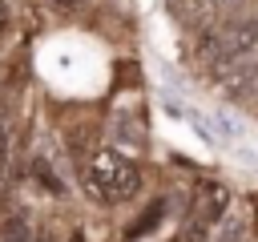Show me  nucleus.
Returning a JSON list of instances; mask_svg holds the SVG:
<instances>
[{"mask_svg": "<svg viewBox=\"0 0 258 242\" xmlns=\"http://www.w3.org/2000/svg\"><path fill=\"white\" fill-rule=\"evenodd\" d=\"M81 186H85V194L93 202L113 206V202H125V198H133L141 190V169L121 149L105 145V149H93L81 161Z\"/></svg>", "mask_w": 258, "mask_h": 242, "instance_id": "f257e3e1", "label": "nucleus"}, {"mask_svg": "<svg viewBox=\"0 0 258 242\" xmlns=\"http://www.w3.org/2000/svg\"><path fill=\"white\" fill-rule=\"evenodd\" d=\"M210 77L214 85L226 93V97H250L258 89V65L250 56H226V60H214L210 65Z\"/></svg>", "mask_w": 258, "mask_h": 242, "instance_id": "f03ea898", "label": "nucleus"}, {"mask_svg": "<svg viewBox=\"0 0 258 242\" xmlns=\"http://www.w3.org/2000/svg\"><path fill=\"white\" fill-rule=\"evenodd\" d=\"M226 210H230V186H222V182H202V186L194 190L189 218H194L198 230H210L214 222H222Z\"/></svg>", "mask_w": 258, "mask_h": 242, "instance_id": "7ed1b4c3", "label": "nucleus"}, {"mask_svg": "<svg viewBox=\"0 0 258 242\" xmlns=\"http://www.w3.org/2000/svg\"><path fill=\"white\" fill-rule=\"evenodd\" d=\"M0 242H36V226L28 222V214H12L0 226Z\"/></svg>", "mask_w": 258, "mask_h": 242, "instance_id": "20e7f679", "label": "nucleus"}, {"mask_svg": "<svg viewBox=\"0 0 258 242\" xmlns=\"http://www.w3.org/2000/svg\"><path fill=\"white\" fill-rule=\"evenodd\" d=\"M32 173H36V177L44 182V190H48V194H64V182H60V177L52 173V165H48L44 157H32Z\"/></svg>", "mask_w": 258, "mask_h": 242, "instance_id": "39448f33", "label": "nucleus"}, {"mask_svg": "<svg viewBox=\"0 0 258 242\" xmlns=\"http://www.w3.org/2000/svg\"><path fill=\"white\" fill-rule=\"evenodd\" d=\"M242 234H246V222H242V218H230V222L222 226L218 242H242Z\"/></svg>", "mask_w": 258, "mask_h": 242, "instance_id": "423d86ee", "label": "nucleus"}, {"mask_svg": "<svg viewBox=\"0 0 258 242\" xmlns=\"http://www.w3.org/2000/svg\"><path fill=\"white\" fill-rule=\"evenodd\" d=\"M8 165H12V137L0 133V186L8 182Z\"/></svg>", "mask_w": 258, "mask_h": 242, "instance_id": "0eeeda50", "label": "nucleus"}, {"mask_svg": "<svg viewBox=\"0 0 258 242\" xmlns=\"http://www.w3.org/2000/svg\"><path fill=\"white\" fill-rule=\"evenodd\" d=\"M157 214H161V202H157V206H149V210L141 214V222H137V226L129 230V238H137V234H145V230H149V226L157 222Z\"/></svg>", "mask_w": 258, "mask_h": 242, "instance_id": "6e6552de", "label": "nucleus"}, {"mask_svg": "<svg viewBox=\"0 0 258 242\" xmlns=\"http://www.w3.org/2000/svg\"><path fill=\"white\" fill-rule=\"evenodd\" d=\"M52 4H56V8H64V12H69V8H81V4H89V0H52Z\"/></svg>", "mask_w": 258, "mask_h": 242, "instance_id": "1a4fd4ad", "label": "nucleus"}, {"mask_svg": "<svg viewBox=\"0 0 258 242\" xmlns=\"http://www.w3.org/2000/svg\"><path fill=\"white\" fill-rule=\"evenodd\" d=\"M69 242H85V238H81V234H73V238H69Z\"/></svg>", "mask_w": 258, "mask_h": 242, "instance_id": "9d476101", "label": "nucleus"}, {"mask_svg": "<svg viewBox=\"0 0 258 242\" xmlns=\"http://www.w3.org/2000/svg\"><path fill=\"white\" fill-rule=\"evenodd\" d=\"M0 28H4V4H0Z\"/></svg>", "mask_w": 258, "mask_h": 242, "instance_id": "9b49d317", "label": "nucleus"}]
</instances>
